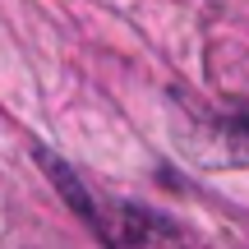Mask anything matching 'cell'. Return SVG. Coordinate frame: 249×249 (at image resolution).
Listing matches in <instances>:
<instances>
[{"label":"cell","mask_w":249,"mask_h":249,"mask_svg":"<svg viewBox=\"0 0 249 249\" xmlns=\"http://www.w3.org/2000/svg\"><path fill=\"white\" fill-rule=\"evenodd\" d=\"M97 235L111 249H185V240L171 222H161V217L143 213L134 203H120L111 217H102Z\"/></svg>","instance_id":"obj_1"},{"label":"cell","mask_w":249,"mask_h":249,"mask_svg":"<svg viewBox=\"0 0 249 249\" xmlns=\"http://www.w3.org/2000/svg\"><path fill=\"white\" fill-rule=\"evenodd\" d=\"M33 157H37V166H42V171H46V176H51V180H55V189H60V194H65V198H70V208H74V213H79V217H83V222H88V226H92V231H97V226H102V208H97V203H92V194H88V189H83V180H79V176H74V171H70V166H65V161H60V157H55V152H46V148H37V152H33Z\"/></svg>","instance_id":"obj_2"},{"label":"cell","mask_w":249,"mask_h":249,"mask_svg":"<svg viewBox=\"0 0 249 249\" xmlns=\"http://www.w3.org/2000/svg\"><path fill=\"white\" fill-rule=\"evenodd\" d=\"M217 129H222L226 157H231L235 166H249V107H226Z\"/></svg>","instance_id":"obj_3"}]
</instances>
